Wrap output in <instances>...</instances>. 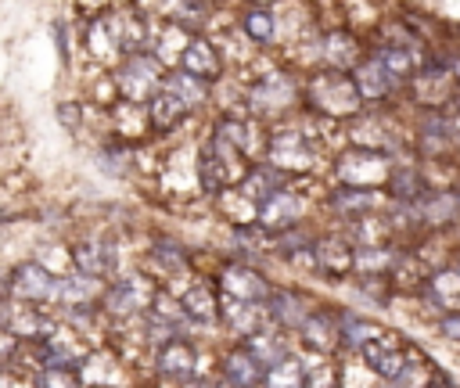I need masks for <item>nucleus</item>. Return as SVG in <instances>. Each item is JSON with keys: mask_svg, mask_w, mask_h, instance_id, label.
Instances as JSON below:
<instances>
[{"mask_svg": "<svg viewBox=\"0 0 460 388\" xmlns=\"http://www.w3.org/2000/svg\"><path fill=\"white\" fill-rule=\"evenodd\" d=\"M248 158H241L226 140L212 137L201 144L198 162H194V183L205 194H226L230 187H241V180L248 176Z\"/></svg>", "mask_w": 460, "mask_h": 388, "instance_id": "f257e3e1", "label": "nucleus"}, {"mask_svg": "<svg viewBox=\"0 0 460 388\" xmlns=\"http://www.w3.org/2000/svg\"><path fill=\"white\" fill-rule=\"evenodd\" d=\"M309 104H313V111L323 115V119H349V115L359 111L363 97H359L356 83H352L345 72L327 68V72L313 75V83H309Z\"/></svg>", "mask_w": 460, "mask_h": 388, "instance_id": "f03ea898", "label": "nucleus"}, {"mask_svg": "<svg viewBox=\"0 0 460 388\" xmlns=\"http://www.w3.org/2000/svg\"><path fill=\"white\" fill-rule=\"evenodd\" d=\"M162 86H165V79H162V65H158V57L155 54H133V57H126L122 65H119V72H115V90L122 93V101H129V104H151L158 93H162Z\"/></svg>", "mask_w": 460, "mask_h": 388, "instance_id": "7ed1b4c3", "label": "nucleus"}, {"mask_svg": "<svg viewBox=\"0 0 460 388\" xmlns=\"http://www.w3.org/2000/svg\"><path fill=\"white\" fill-rule=\"evenodd\" d=\"M270 165L277 172H309L316 165V140L302 129H280L270 137Z\"/></svg>", "mask_w": 460, "mask_h": 388, "instance_id": "20e7f679", "label": "nucleus"}, {"mask_svg": "<svg viewBox=\"0 0 460 388\" xmlns=\"http://www.w3.org/2000/svg\"><path fill=\"white\" fill-rule=\"evenodd\" d=\"M338 176L349 183V187H359V190H370L374 183H385L392 180L395 172L388 169V158L381 151H370V147H352L338 158Z\"/></svg>", "mask_w": 460, "mask_h": 388, "instance_id": "39448f33", "label": "nucleus"}, {"mask_svg": "<svg viewBox=\"0 0 460 388\" xmlns=\"http://www.w3.org/2000/svg\"><path fill=\"white\" fill-rule=\"evenodd\" d=\"M359 359H363V366L374 374V377H381L385 384H392V381H399L402 374H406V345L395 338V334H377L363 352H359Z\"/></svg>", "mask_w": 460, "mask_h": 388, "instance_id": "423d86ee", "label": "nucleus"}, {"mask_svg": "<svg viewBox=\"0 0 460 388\" xmlns=\"http://www.w3.org/2000/svg\"><path fill=\"white\" fill-rule=\"evenodd\" d=\"M212 137L226 140V144H230L241 158H248V162H255L262 151H270V140H266V133H262V126H259L255 115H230V119H219V126H216Z\"/></svg>", "mask_w": 460, "mask_h": 388, "instance_id": "0eeeda50", "label": "nucleus"}, {"mask_svg": "<svg viewBox=\"0 0 460 388\" xmlns=\"http://www.w3.org/2000/svg\"><path fill=\"white\" fill-rule=\"evenodd\" d=\"M7 295L22 298L25 305L29 302H47V298H58V280L40 262H18L7 277Z\"/></svg>", "mask_w": 460, "mask_h": 388, "instance_id": "6e6552de", "label": "nucleus"}, {"mask_svg": "<svg viewBox=\"0 0 460 388\" xmlns=\"http://www.w3.org/2000/svg\"><path fill=\"white\" fill-rule=\"evenodd\" d=\"M104 305H108L111 316L129 320V316H140L144 309H151V305H155V295H151V287H147L144 277H122V280H115V284L108 287ZM144 316H147V313H144Z\"/></svg>", "mask_w": 460, "mask_h": 388, "instance_id": "1a4fd4ad", "label": "nucleus"}, {"mask_svg": "<svg viewBox=\"0 0 460 388\" xmlns=\"http://www.w3.org/2000/svg\"><path fill=\"white\" fill-rule=\"evenodd\" d=\"M295 104V83L284 79L280 72H266L255 86H252V111L259 115H284Z\"/></svg>", "mask_w": 460, "mask_h": 388, "instance_id": "9d476101", "label": "nucleus"}, {"mask_svg": "<svg viewBox=\"0 0 460 388\" xmlns=\"http://www.w3.org/2000/svg\"><path fill=\"white\" fill-rule=\"evenodd\" d=\"M223 287H226V298H241V302H266L273 291H270V284H266V277L262 273H255L252 266H241V262H234V266H226L223 269Z\"/></svg>", "mask_w": 460, "mask_h": 388, "instance_id": "9b49d317", "label": "nucleus"}, {"mask_svg": "<svg viewBox=\"0 0 460 388\" xmlns=\"http://www.w3.org/2000/svg\"><path fill=\"white\" fill-rule=\"evenodd\" d=\"M320 54L327 57V65H331L334 72H349V68H359V65H363V61H359V43H356V36L345 32V29H327V32L320 36Z\"/></svg>", "mask_w": 460, "mask_h": 388, "instance_id": "f8f14e48", "label": "nucleus"}, {"mask_svg": "<svg viewBox=\"0 0 460 388\" xmlns=\"http://www.w3.org/2000/svg\"><path fill=\"white\" fill-rule=\"evenodd\" d=\"M190 29H183L180 22H162L155 25V36H151V54L158 57V65H169V61H180L183 65V54L190 47Z\"/></svg>", "mask_w": 460, "mask_h": 388, "instance_id": "ddd939ff", "label": "nucleus"}, {"mask_svg": "<svg viewBox=\"0 0 460 388\" xmlns=\"http://www.w3.org/2000/svg\"><path fill=\"white\" fill-rule=\"evenodd\" d=\"M298 216H302L298 194H295V190H277V194L259 208V230H291Z\"/></svg>", "mask_w": 460, "mask_h": 388, "instance_id": "4468645a", "label": "nucleus"}, {"mask_svg": "<svg viewBox=\"0 0 460 388\" xmlns=\"http://www.w3.org/2000/svg\"><path fill=\"white\" fill-rule=\"evenodd\" d=\"M194 370H198V352L183 338H176L165 348H158V374L162 377H169V381H190Z\"/></svg>", "mask_w": 460, "mask_h": 388, "instance_id": "2eb2a0df", "label": "nucleus"}, {"mask_svg": "<svg viewBox=\"0 0 460 388\" xmlns=\"http://www.w3.org/2000/svg\"><path fill=\"white\" fill-rule=\"evenodd\" d=\"M83 47H86V54H90L97 65H115V61L122 65V61H126V54H122V47H119V40L111 36V29H108L104 18L83 25Z\"/></svg>", "mask_w": 460, "mask_h": 388, "instance_id": "dca6fc26", "label": "nucleus"}, {"mask_svg": "<svg viewBox=\"0 0 460 388\" xmlns=\"http://www.w3.org/2000/svg\"><path fill=\"white\" fill-rule=\"evenodd\" d=\"M428 302L446 313H460V266H442L428 280Z\"/></svg>", "mask_w": 460, "mask_h": 388, "instance_id": "f3484780", "label": "nucleus"}, {"mask_svg": "<svg viewBox=\"0 0 460 388\" xmlns=\"http://www.w3.org/2000/svg\"><path fill=\"white\" fill-rule=\"evenodd\" d=\"M280 183H284V172H277L273 165H252V169H248V176L241 180V187H237V190H241V194H244L252 205H259V208H262V205H266V201H270L277 190H284Z\"/></svg>", "mask_w": 460, "mask_h": 388, "instance_id": "a211bd4d", "label": "nucleus"}, {"mask_svg": "<svg viewBox=\"0 0 460 388\" xmlns=\"http://www.w3.org/2000/svg\"><path fill=\"white\" fill-rule=\"evenodd\" d=\"M75 269L79 273H86V277H108L111 273V266H115V248L111 244H104V241H97V237H90V241H83L79 248H75Z\"/></svg>", "mask_w": 460, "mask_h": 388, "instance_id": "6ab92c4d", "label": "nucleus"}, {"mask_svg": "<svg viewBox=\"0 0 460 388\" xmlns=\"http://www.w3.org/2000/svg\"><path fill=\"white\" fill-rule=\"evenodd\" d=\"M183 72H190V75H198V79L208 83V79H216L223 72V57H219V50L208 40L194 36L190 47H187V54H183Z\"/></svg>", "mask_w": 460, "mask_h": 388, "instance_id": "aec40b11", "label": "nucleus"}, {"mask_svg": "<svg viewBox=\"0 0 460 388\" xmlns=\"http://www.w3.org/2000/svg\"><path fill=\"white\" fill-rule=\"evenodd\" d=\"M111 129H115L119 140L133 144V140H140V137L151 129V115H147V108L122 101V104L111 108Z\"/></svg>", "mask_w": 460, "mask_h": 388, "instance_id": "412c9836", "label": "nucleus"}, {"mask_svg": "<svg viewBox=\"0 0 460 388\" xmlns=\"http://www.w3.org/2000/svg\"><path fill=\"white\" fill-rule=\"evenodd\" d=\"M266 313L280 323V327H298L309 320V309H305V298L298 291H273L266 298Z\"/></svg>", "mask_w": 460, "mask_h": 388, "instance_id": "4be33fe9", "label": "nucleus"}, {"mask_svg": "<svg viewBox=\"0 0 460 388\" xmlns=\"http://www.w3.org/2000/svg\"><path fill=\"white\" fill-rule=\"evenodd\" d=\"M223 374H226V384H234V388H255L259 381H266V370L252 359L248 348H234V352H226V359H223Z\"/></svg>", "mask_w": 460, "mask_h": 388, "instance_id": "5701e85b", "label": "nucleus"}, {"mask_svg": "<svg viewBox=\"0 0 460 388\" xmlns=\"http://www.w3.org/2000/svg\"><path fill=\"white\" fill-rule=\"evenodd\" d=\"M223 320H226V327H230L234 334H241V338H252V334L262 331V309H259V302L226 298V302H223Z\"/></svg>", "mask_w": 460, "mask_h": 388, "instance_id": "b1692460", "label": "nucleus"}, {"mask_svg": "<svg viewBox=\"0 0 460 388\" xmlns=\"http://www.w3.org/2000/svg\"><path fill=\"white\" fill-rule=\"evenodd\" d=\"M352 266H356V255L349 251V244L341 237H320L316 241V269L320 273L338 277V273H345Z\"/></svg>", "mask_w": 460, "mask_h": 388, "instance_id": "393cba45", "label": "nucleus"}, {"mask_svg": "<svg viewBox=\"0 0 460 388\" xmlns=\"http://www.w3.org/2000/svg\"><path fill=\"white\" fill-rule=\"evenodd\" d=\"M97 298V280L86 277V273H68L65 280H58V302L65 309H86L90 302Z\"/></svg>", "mask_w": 460, "mask_h": 388, "instance_id": "a878e982", "label": "nucleus"}, {"mask_svg": "<svg viewBox=\"0 0 460 388\" xmlns=\"http://www.w3.org/2000/svg\"><path fill=\"white\" fill-rule=\"evenodd\" d=\"M352 83H356V90H359V97H374V101H381L392 86H395V79L385 72V65L377 61V57H370V61H363L359 68H356V75H352Z\"/></svg>", "mask_w": 460, "mask_h": 388, "instance_id": "bb28decb", "label": "nucleus"}, {"mask_svg": "<svg viewBox=\"0 0 460 388\" xmlns=\"http://www.w3.org/2000/svg\"><path fill=\"white\" fill-rule=\"evenodd\" d=\"M244 348L252 352V359H255L262 370H273L277 363H284V359H288V341H284L280 334H270V331L252 334V338L244 341Z\"/></svg>", "mask_w": 460, "mask_h": 388, "instance_id": "cd10ccee", "label": "nucleus"}, {"mask_svg": "<svg viewBox=\"0 0 460 388\" xmlns=\"http://www.w3.org/2000/svg\"><path fill=\"white\" fill-rule=\"evenodd\" d=\"M241 29H244V36H248L252 43H259V47H273V43H277V32H280V25H277V18H273V7H248Z\"/></svg>", "mask_w": 460, "mask_h": 388, "instance_id": "c85d7f7f", "label": "nucleus"}, {"mask_svg": "<svg viewBox=\"0 0 460 388\" xmlns=\"http://www.w3.org/2000/svg\"><path fill=\"white\" fill-rule=\"evenodd\" d=\"M183 313L194 320V323H212L216 320V313H219V305H216V295H212V287L205 284V280H194L187 291H183Z\"/></svg>", "mask_w": 460, "mask_h": 388, "instance_id": "c756f323", "label": "nucleus"}, {"mask_svg": "<svg viewBox=\"0 0 460 388\" xmlns=\"http://www.w3.org/2000/svg\"><path fill=\"white\" fill-rule=\"evenodd\" d=\"M302 338H305V345H313L320 352H331L334 345H341L338 320H331L327 313H309V320L302 323Z\"/></svg>", "mask_w": 460, "mask_h": 388, "instance_id": "7c9ffc66", "label": "nucleus"}, {"mask_svg": "<svg viewBox=\"0 0 460 388\" xmlns=\"http://www.w3.org/2000/svg\"><path fill=\"white\" fill-rule=\"evenodd\" d=\"M381 190H359V187H345V190H338L334 198H331V205H334V212H341V216H370L377 205H381Z\"/></svg>", "mask_w": 460, "mask_h": 388, "instance_id": "2f4dec72", "label": "nucleus"}, {"mask_svg": "<svg viewBox=\"0 0 460 388\" xmlns=\"http://www.w3.org/2000/svg\"><path fill=\"white\" fill-rule=\"evenodd\" d=\"M147 115H151V129H172L187 119V104L180 97H172L169 90H162L151 104H147Z\"/></svg>", "mask_w": 460, "mask_h": 388, "instance_id": "473e14b6", "label": "nucleus"}, {"mask_svg": "<svg viewBox=\"0 0 460 388\" xmlns=\"http://www.w3.org/2000/svg\"><path fill=\"white\" fill-rule=\"evenodd\" d=\"M162 90H169L172 97H180L187 108H194V104H201V101L208 97V83L198 79V75H190V72H183V68H180V72H169Z\"/></svg>", "mask_w": 460, "mask_h": 388, "instance_id": "72a5a7b5", "label": "nucleus"}, {"mask_svg": "<svg viewBox=\"0 0 460 388\" xmlns=\"http://www.w3.org/2000/svg\"><path fill=\"white\" fill-rule=\"evenodd\" d=\"M338 334H341V345L345 348H367L374 338H377V327L374 323H367V320H359L356 313H341L338 316Z\"/></svg>", "mask_w": 460, "mask_h": 388, "instance_id": "f704fd0d", "label": "nucleus"}, {"mask_svg": "<svg viewBox=\"0 0 460 388\" xmlns=\"http://www.w3.org/2000/svg\"><path fill=\"white\" fill-rule=\"evenodd\" d=\"M262 388H305V366L295 356H288L284 363H277L273 370H266Z\"/></svg>", "mask_w": 460, "mask_h": 388, "instance_id": "c9c22d12", "label": "nucleus"}, {"mask_svg": "<svg viewBox=\"0 0 460 388\" xmlns=\"http://www.w3.org/2000/svg\"><path fill=\"white\" fill-rule=\"evenodd\" d=\"M377 61L385 65V72H388L395 83H399V79H410V75H413V65H417L410 47H381V50H377Z\"/></svg>", "mask_w": 460, "mask_h": 388, "instance_id": "e433bc0d", "label": "nucleus"}, {"mask_svg": "<svg viewBox=\"0 0 460 388\" xmlns=\"http://www.w3.org/2000/svg\"><path fill=\"white\" fill-rule=\"evenodd\" d=\"M460 212V198H453V194H428L424 201H420V216H424V223H431V226H442V223H449L453 216Z\"/></svg>", "mask_w": 460, "mask_h": 388, "instance_id": "4c0bfd02", "label": "nucleus"}, {"mask_svg": "<svg viewBox=\"0 0 460 388\" xmlns=\"http://www.w3.org/2000/svg\"><path fill=\"white\" fill-rule=\"evenodd\" d=\"M151 262H155V266H165L169 277H172V273H183V255H180V248L169 244V241H158V244L151 248Z\"/></svg>", "mask_w": 460, "mask_h": 388, "instance_id": "58836bf2", "label": "nucleus"}, {"mask_svg": "<svg viewBox=\"0 0 460 388\" xmlns=\"http://www.w3.org/2000/svg\"><path fill=\"white\" fill-rule=\"evenodd\" d=\"M32 388H79V377L72 370H36Z\"/></svg>", "mask_w": 460, "mask_h": 388, "instance_id": "ea45409f", "label": "nucleus"}, {"mask_svg": "<svg viewBox=\"0 0 460 388\" xmlns=\"http://www.w3.org/2000/svg\"><path fill=\"white\" fill-rule=\"evenodd\" d=\"M305 388H341V377L327 363H316V366H305Z\"/></svg>", "mask_w": 460, "mask_h": 388, "instance_id": "a19ab883", "label": "nucleus"}, {"mask_svg": "<svg viewBox=\"0 0 460 388\" xmlns=\"http://www.w3.org/2000/svg\"><path fill=\"white\" fill-rule=\"evenodd\" d=\"M438 331L449 338V341H460V313H446L438 320Z\"/></svg>", "mask_w": 460, "mask_h": 388, "instance_id": "79ce46f5", "label": "nucleus"}, {"mask_svg": "<svg viewBox=\"0 0 460 388\" xmlns=\"http://www.w3.org/2000/svg\"><path fill=\"white\" fill-rule=\"evenodd\" d=\"M58 115H61V122H65L68 129L79 122V108H75V104H61V108H58Z\"/></svg>", "mask_w": 460, "mask_h": 388, "instance_id": "37998d69", "label": "nucleus"}, {"mask_svg": "<svg viewBox=\"0 0 460 388\" xmlns=\"http://www.w3.org/2000/svg\"><path fill=\"white\" fill-rule=\"evenodd\" d=\"M424 388H453V381H449L446 374H435V370H431V377H428V384H424Z\"/></svg>", "mask_w": 460, "mask_h": 388, "instance_id": "c03bdc74", "label": "nucleus"}, {"mask_svg": "<svg viewBox=\"0 0 460 388\" xmlns=\"http://www.w3.org/2000/svg\"><path fill=\"white\" fill-rule=\"evenodd\" d=\"M453 75H456V79H460V57H456V61H453Z\"/></svg>", "mask_w": 460, "mask_h": 388, "instance_id": "a18cd8bd", "label": "nucleus"}, {"mask_svg": "<svg viewBox=\"0 0 460 388\" xmlns=\"http://www.w3.org/2000/svg\"><path fill=\"white\" fill-rule=\"evenodd\" d=\"M381 388H399V384H381Z\"/></svg>", "mask_w": 460, "mask_h": 388, "instance_id": "49530a36", "label": "nucleus"}, {"mask_svg": "<svg viewBox=\"0 0 460 388\" xmlns=\"http://www.w3.org/2000/svg\"><path fill=\"white\" fill-rule=\"evenodd\" d=\"M223 388H234V384H223Z\"/></svg>", "mask_w": 460, "mask_h": 388, "instance_id": "de8ad7c7", "label": "nucleus"}, {"mask_svg": "<svg viewBox=\"0 0 460 388\" xmlns=\"http://www.w3.org/2000/svg\"><path fill=\"white\" fill-rule=\"evenodd\" d=\"M456 198H460V194H456Z\"/></svg>", "mask_w": 460, "mask_h": 388, "instance_id": "09e8293b", "label": "nucleus"}]
</instances>
